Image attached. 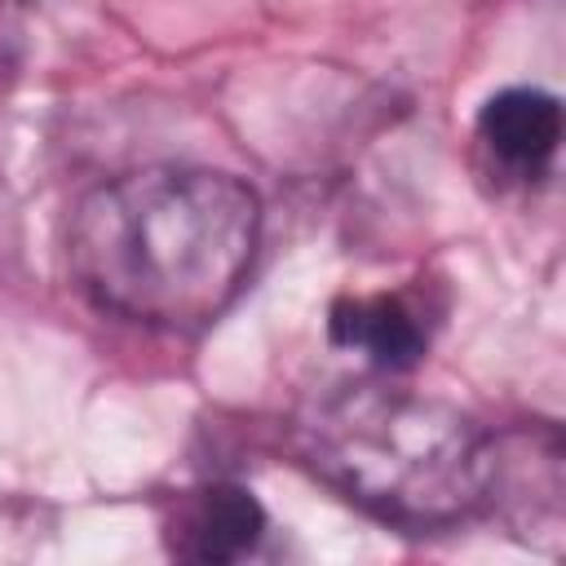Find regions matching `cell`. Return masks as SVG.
Returning a JSON list of instances; mask_svg holds the SVG:
<instances>
[{
  "label": "cell",
  "instance_id": "4",
  "mask_svg": "<svg viewBox=\"0 0 566 566\" xmlns=\"http://www.w3.org/2000/svg\"><path fill=\"white\" fill-rule=\"evenodd\" d=\"M265 535V509L243 486H203L190 491L172 522H168V548L186 562L221 566L248 557Z\"/></svg>",
  "mask_w": 566,
  "mask_h": 566
},
{
  "label": "cell",
  "instance_id": "1",
  "mask_svg": "<svg viewBox=\"0 0 566 566\" xmlns=\"http://www.w3.org/2000/svg\"><path fill=\"white\" fill-rule=\"evenodd\" d=\"M261 239L256 195L217 168H137L88 190L71 217L80 292L128 323L190 332L243 287Z\"/></svg>",
  "mask_w": 566,
  "mask_h": 566
},
{
  "label": "cell",
  "instance_id": "3",
  "mask_svg": "<svg viewBox=\"0 0 566 566\" xmlns=\"http://www.w3.org/2000/svg\"><path fill=\"white\" fill-rule=\"evenodd\" d=\"M478 146L500 172L517 181L544 177L562 146L557 97L544 88H526V84L486 97V106L478 111Z\"/></svg>",
  "mask_w": 566,
  "mask_h": 566
},
{
  "label": "cell",
  "instance_id": "5",
  "mask_svg": "<svg viewBox=\"0 0 566 566\" xmlns=\"http://www.w3.org/2000/svg\"><path fill=\"white\" fill-rule=\"evenodd\" d=\"M332 340L345 349L367 354L376 367L402 371L411 363H420L429 336L420 314L398 301V296H358V301H336L332 305Z\"/></svg>",
  "mask_w": 566,
  "mask_h": 566
},
{
  "label": "cell",
  "instance_id": "2",
  "mask_svg": "<svg viewBox=\"0 0 566 566\" xmlns=\"http://www.w3.org/2000/svg\"><path fill=\"white\" fill-rule=\"evenodd\" d=\"M296 451L349 504L411 531L469 517L495 486V447L460 407L371 380L314 398Z\"/></svg>",
  "mask_w": 566,
  "mask_h": 566
}]
</instances>
